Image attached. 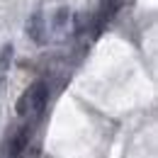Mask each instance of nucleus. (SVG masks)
<instances>
[{
    "label": "nucleus",
    "mask_w": 158,
    "mask_h": 158,
    "mask_svg": "<svg viewBox=\"0 0 158 158\" xmlns=\"http://www.w3.org/2000/svg\"><path fill=\"white\" fill-rule=\"evenodd\" d=\"M27 93H29V110L34 112V117L39 119L44 114L46 100H49V85H46V80H34L27 88Z\"/></svg>",
    "instance_id": "obj_1"
},
{
    "label": "nucleus",
    "mask_w": 158,
    "mask_h": 158,
    "mask_svg": "<svg viewBox=\"0 0 158 158\" xmlns=\"http://www.w3.org/2000/svg\"><path fill=\"white\" fill-rule=\"evenodd\" d=\"M24 32H27V37L34 44H46V22H44V15L34 12L27 20V24H24Z\"/></svg>",
    "instance_id": "obj_2"
},
{
    "label": "nucleus",
    "mask_w": 158,
    "mask_h": 158,
    "mask_svg": "<svg viewBox=\"0 0 158 158\" xmlns=\"http://www.w3.org/2000/svg\"><path fill=\"white\" fill-rule=\"evenodd\" d=\"M71 22H73V34H85L93 24V15L90 12H76V15H71Z\"/></svg>",
    "instance_id": "obj_3"
},
{
    "label": "nucleus",
    "mask_w": 158,
    "mask_h": 158,
    "mask_svg": "<svg viewBox=\"0 0 158 158\" xmlns=\"http://www.w3.org/2000/svg\"><path fill=\"white\" fill-rule=\"evenodd\" d=\"M12 61H15V46L7 41V44L0 46V73H7L10 66H12Z\"/></svg>",
    "instance_id": "obj_4"
},
{
    "label": "nucleus",
    "mask_w": 158,
    "mask_h": 158,
    "mask_svg": "<svg viewBox=\"0 0 158 158\" xmlns=\"http://www.w3.org/2000/svg\"><path fill=\"white\" fill-rule=\"evenodd\" d=\"M68 22H71V10H68V7H59V10L54 12L51 27H54L56 32H63V29L68 27Z\"/></svg>",
    "instance_id": "obj_5"
},
{
    "label": "nucleus",
    "mask_w": 158,
    "mask_h": 158,
    "mask_svg": "<svg viewBox=\"0 0 158 158\" xmlns=\"http://www.w3.org/2000/svg\"><path fill=\"white\" fill-rule=\"evenodd\" d=\"M15 112L20 114V117H24V114H29V93L24 90L20 95V100H17V105H15Z\"/></svg>",
    "instance_id": "obj_6"
},
{
    "label": "nucleus",
    "mask_w": 158,
    "mask_h": 158,
    "mask_svg": "<svg viewBox=\"0 0 158 158\" xmlns=\"http://www.w3.org/2000/svg\"><path fill=\"white\" fill-rule=\"evenodd\" d=\"M5 93V73H0V95Z\"/></svg>",
    "instance_id": "obj_7"
},
{
    "label": "nucleus",
    "mask_w": 158,
    "mask_h": 158,
    "mask_svg": "<svg viewBox=\"0 0 158 158\" xmlns=\"http://www.w3.org/2000/svg\"><path fill=\"white\" fill-rule=\"evenodd\" d=\"M7 158H22V156H7Z\"/></svg>",
    "instance_id": "obj_8"
}]
</instances>
